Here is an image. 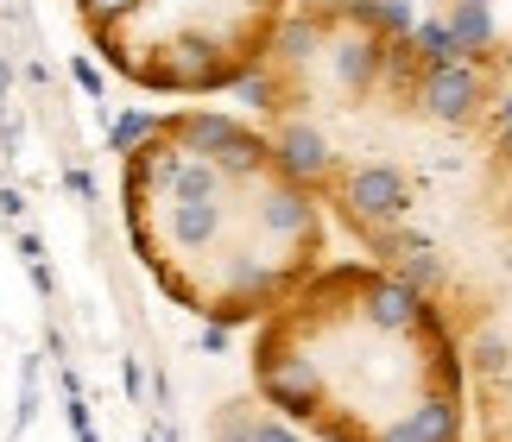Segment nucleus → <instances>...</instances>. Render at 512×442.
<instances>
[{
  "label": "nucleus",
  "mask_w": 512,
  "mask_h": 442,
  "mask_svg": "<svg viewBox=\"0 0 512 442\" xmlns=\"http://www.w3.org/2000/svg\"><path fill=\"white\" fill-rule=\"evenodd\" d=\"M272 177V146L260 127L222 108L159 114L140 146H127L121 196L127 234L146 272L184 310L215 329L285 310L310 285L304 259L260 234V184Z\"/></svg>",
  "instance_id": "nucleus-1"
},
{
  "label": "nucleus",
  "mask_w": 512,
  "mask_h": 442,
  "mask_svg": "<svg viewBox=\"0 0 512 442\" xmlns=\"http://www.w3.org/2000/svg\"><path fill=\"white\" fill-rule=\"evenodd\" d=\"M108 70L152 95L241 89L266 64L279 0H76Z\"/></svg>",
  "instance_id": "nucleus-2"
},
{
  "label": "nucleus",
  "mask_w": 512,
  "mask_h": 442,
  "mask_svg": "<svg viewBox=\"0 0 512 442\" xmlns=\"http://www.w3.org/2000/svg\"><path fill=\"white\" fill-rule=\"evenodd\" d=\"M329 203H336V215H342L361 240H373V234H386V228H405V215H411V184H405L399 165L354 158V165L336 171Z\"/></svg>",
  "instance_id": "nucleus-3"
},
{
  "label": "nucleus",
  "mask_w": 512,
  "mask_h": 442,
  "mask_svg": "<svg viewBox=\"0 0 512 442\" xmlns=\"http://www.w3.org/2000/svg\"><path fill=\"white\" fill-rule=\"evenodd\" d=\"M266 146H272V171L285 177V184H298V190H329L336 184V171L348 165V158L336 152V139H329V127L310 108H285V114H272V133H266Z\"/></svg>",
  "instance_id": "nucleus-4"
},
{
  "label": "nucleus",
  "mask_w": 512,
  "mask_h": 442,
  "mask_svg": "<svg viewBox=\"0 0 512 442\" xmlns=\"http://www.w3.org/2000/svg\"><path fill=\"white\" fill-rule=\"evenodd\" d=\"M411 102H418L430 120H443V127H462V120H475L487 102H494V83H487L481 64H443V70L411 76Z\"/></svg>",
  "instance_id": "nucleus-5"
},
{
  "label": "nucleus",
  "mask_w": 512,
  "mask_h": 442,
  "mask_svg": "<svg viewBox=\"0 0 512 442\" xmlns=\"http://www.w3.org/2000/svg\"><path fill=\"white\" fill-rule=\"evenodd\" d=\"M373 442H456V392H424L399 424H386Z\"/></svg>",
  "instance_id": "nucleus-6"
},
{
  "label": "nucleus",
  "mask_w": 512,
  "mask_h": 442,
  "mask_svg": "<svg viewBox=\"0 0 512 442\" xmlns=\"http://www.w3.org/2000/svg\"><path fill=\"white\" fill-rule=\"evenodd\" d=\"M449 32H456V45H462L468 64H481V57L494 51V38H500L494 7H449Z\"/></svg>",
  "instance_id": "nucleus-7"
},
{
  "label": "nucleus",
  "mask_w": 512,
  "mask_h": 442,
  "mask_svg": "<svg viewBox=\"0 0 512 442\" xmlns=\"http://www.w3.org/2000/svg\"><path fill=\"white\" fill-rule=\"evenodd\" d=\"M411 45H418V70H443V64H468L456 32H449V19H430V26L411 32Z\"/></svg>",
  "instance_id": "nucleus-8"
},
{
  "label": "nucleus",
  "mask_w": 512,
  "mask_h": 442,
  "mask_svg": "<svg viewBox=\"0 0 512 442\" xmlns=\"http://www.w3.org/2000/svg\"><path fill=\"white\" fill-rule=\"evenodd\" d=\"M506 354H512V348H506L500 329H481L475 341H468V360H475L481 373H506Z\"/></svg>",
  "instance_id": "nucleus-9"
},
{
  "label": "nucleus",
  "mask_w": 512,
  "mask_h": 442,
  "mask_svg": "<svg viewBox=\"0 0 512 442\" xmlns=\"http://www.w3.org/2000/svg\"><path fill=\"white\" fill-rule=\"evenodd\" d=\"M253 442H298V430L279 424V417H260V424H253Z\"/></svg>",
  "instance_id": "nucleus-10"
},
{
  "label": "nucleus",
  "mask_w": 512,
  "mask_h": 442,
  "mask_svg": "<svg viewBox=\"0 0 512 442\" xmlns=\"http://www.w3.org/2000/svg\"><path fill=\"white\" fill-rule=\"evenodd\" d=\"M494 120H500L506 133H512V89H506V95H494Z\"/></svg>",
  "instance_id": "nucleus-11"
},
{
  "label": "nucleus",
  "mask_w": 512,
  "mask_h": 442,
  "mask_svg": "<svg viewBox=\"0 0 512 442\" xmlns=\"http://www.w3.org/2000/svg\"><path fill=\"white\" fill-rule=\"evenodd\" d=\"M449 7H487V0H449Z\"/></svg>",
  "instance_id": "nucleus-12"
},
{
  "label": "nucleus",
  "mask_w": 512,
  "mask_h": 442,
  "mask_svg": "<svg viewBox=\"0 0 512 442\" xmlns=\"http://www.w3.org/2000/svg\"><path fill=\"white\" fill-rule=\"evenodd\" d=\"M500 70H506V76H512V51H506V57H500Z\"/></svg>",
  "instance_id": "nucleus-13"
},
{
  "label": "nucleus",
  "mask_w": 512,
  "mask_h": 442,
  "mask_svg": "<svg viewBox=\"0 0 512 442\" xmlns=\"http://www.w3.org/2000/svg\"><path fill=\"white\" fill-rule=\"evenodd\" d=\"M506 215H512V196H506Z\"/></svg>",
  "instance_id": "nucleus-14"
}]
</instances>
